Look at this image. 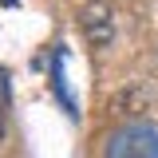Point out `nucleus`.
<instances>
[{
    "label": "nucleus",
    "instance_id": "f257e3e1",
    "mask_svg": "<svg viewBox=\"0 0 158 158\" xmlns=\"http://www.w3.org/2000/svg\"><path fill=\"white\" fill-rule=\"evenodd\" d=\"M103 158H158V127L154 123H131L107 138Z\"/></svg>",
    "mask_w": 158,
    "mask_h": 158
},
{
    "label": "nucleus",
    "instance_id": "f03ea898",
    "mask_svg": "<svg viewBox=\"0 0 158 158\" xmlns=\"http://www.w3.org/2000/svg\"><path fill=\"white\" fill-rule=\"evenodd\" d=\"M79 20H83V32H87V40H91L95 48L115 36V12H111L107 0H87L83 12H79Z\"/></svg>",
    "mask_w": 158,
    "mask_h": 158
},
{
    "label": "nucleus",
    "instance_id": "7ed1b4c3",
    "mask_svg": "<svg viewBox=\"0 0 158 158\" xmlns=\"http://www.w3.org/2000/svg\"><path fill=\"white\" fill-rule=\"evenodd\" d=\"M0 138H4V99H0Z\"/></svg>",
    "mask_w": 158,
    "mask_h": 158
}]
</instances>
